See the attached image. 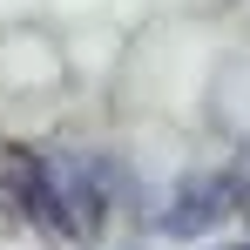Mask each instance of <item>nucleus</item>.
Listing matches in <instances>:
<instances>
[{
	"instance_id": "2",
	"label": "nucleus",
	"mask_w": 250,
	"mask_h": 250,
	"mask_svg": "<svg viewBox=\"0 0 250 250\" xmlns=\"http://www.w3.org/2000/svg\"><path fill=\"white\" fill-rule=\"evenodd\" d=\"M223 203H230V183H223V176H203V183H189V189H183V203H176V216H169V230L209 223V216H216Z\"/></svg>"
},
{
	"instance_id": "1",
	"label": "nucleus",
	"mask_w": 250,
	"mask_h": 250,
	"mask_svg": "<svg viewBox=\"0 0 250 250\" xmlns=\"http://www.w3.org/2000/svg\"><path fill=\"white\" fill-rule=\"evenodd\" d=\"M14 223H54V169L21 142H0V230Z\"/></svg>"
}]
</instances>
